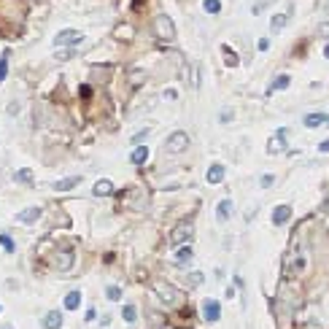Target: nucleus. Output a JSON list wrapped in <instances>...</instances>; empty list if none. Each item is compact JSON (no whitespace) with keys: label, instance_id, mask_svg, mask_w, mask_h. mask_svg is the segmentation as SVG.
I'll list each match as a JSON object with an SVG mask.
<instances>
[{"label":"nucleus","instance_id":"obj_32","mask_svg":"<svg viewBox=\"0 0 329 329\" xmlns=\"http://www.w3.org/2000/svg\"><path fill=\"white\" fill-rule=\"evenodd\" d=\"M176 97H178L176 89H164V100H176Z\"/></svg>","mask_w":329,"mask_h":329},{"label":"nucleus","instance_id":"obj_15","mask_svg":"<svg viewBox=\"0 0 329 329\" xmlns=\"http://www.w3.org/2000/svg\"><path fill=\"white\" fill-rule=\"evenodd\" d=\"M92 194H95V197H108V194H114V184L108 181V178H100L95 184V189H92Z\"/></svg>","mask_w":329,"mask_h":329},{"label":"nucleus","instance_id":"obj_29","mask_svg":"<svg viewBox=\"0 0 329 329\" xmlns=\"http://www.w3.org/2000/svg\"><path fill=\"white\" fill-rule=\"evenodd\" d=\"M186 278H189V284H192V286H200L202 281H205V276H202V272H189Z\"/></svg>","mask_w":329,"mask_h":329},{"label":"nucleus","instance_id":"obj_2","mask_svg":"<svg viewBox=\"0 0 329 329\" xmlns=\"http://www.w3.org/2000/svg\"><path fill=\"white\" fill-rule=\"evenodd\" d=\"M154 35L159 38L162 43L176 41V25H173V19H170L168 14H159V17H154Z\"/></svg>","mask_w":329,"mask_h":329},{"label":"nucleus","instance_id":"obj_25","mask_svg":"<svg viewBox=\"0 0 329 329\" xmlns=\"http://www.w3.org/2000/svg\"><path fill=\"white\" fill-rule=\"evenodd\" d=\"M6 76H9V51H3V57H0V84L6 81Z\"/></svg>","mask_w":329,"mask_h":329},{"label":"nucleus","instance_id":"obj_1","mask_svg":"<svg viewBox=\"0 0 329 329\" xmlns=\"http://www.w3.org/2000/svg\"><path fill=\"white\" fill-rule=\"evenodd\" d=\"M154 292L168 308H178V305L184 302V294L178 292L173 284H168V281H154Z\"/></svg>","mask_w":329,"mask_h":329},{"label":"nucleus","instance_id":"obj_37","mask_svg":"<svg viewBox=\"0 0 329 329\" xmlns=\"http://www.w3.org/2000/svg\"><path fill=\"white\" fill-rule=\"evenodd\" d=\"M324 57L329 60V43H326V49H324Z\"/></svg>","mask_w":329,"mask_h":329},{"label":"nucleus","instance_id":"obj_9","mask_svg":"<svg viewBox=\"0 0 329 329\" xmlns=\"http://www.w3.org/2000/svg\"><path fill=\"white\" fill-rule=\"evenodd\" d=\"M289 218H292V205H276L272 208V224L276 227L289 224Z\"/></svg>","mask_w":329,"mask_h":329},{"label":"nucleus","instance_id":"obj_26","mask_svg":"<svg viewBox=\"0 0 329 329\" xmlns=\"http://www.w3.org/2000/svg\"><path fill=\"white\" fill-rule=\"evenodd\" d=\"M202 9H205L208 14H218V11H222V0H205Z\"/></svg>","mask_w":329,"mask_h":329},{"label":"nucleus","instance_id":"obj_17","mask_svg":"<svg viewBox=\"0 0 329 329\" xmlns=\"http://www.w3.org/2000/svg\"><path fill=\"white\" fill-rule=\"evenodd\" d=\"M194 259V251H192V246H181L176 251V264H189Z\"/></svg>","mask_w":329,"mask_h":329},{"label":"nucleus","instance_id":"obj_31","mask_svg":"<svg viewBox=\"0 0 329 329\" xmlns=\"http://www.w3.org/2000/svg\"><path fill=\"white\" fill-rule=\"evenodd\" d=\"M9 114H11V116H17V114H19V103H17V100H11V105H9Z\"/></svg>","mask_w":329,"mask_h":329},{"label":"nucleus","instance_id":"obj_20","mask_svg":"<svg viewBox=\"0 0 329 329\" xmlns=\"http://www.w3.org/2000/svg\"><path fill=\"white\" fill-rule=\"evenodd\" d=\"M81 305V292H68L65 294V310H76Z\"/></svg>","mask_w":329,"mask_h":329},{"label":"nucleus","instance_id":"obj_30","mask_svg":"<svg viewBox=\"0 0 329 329\" xmlns=\"http://www.w3.org/2000/svg\"><path fill=\"white\" fill-rule=\"evenodd\" d=\"M318 33L324 35V38H329V19H326V22H321V25H318Z\"/></svg>","mask_w":329,"mask_h":329},{"label":"nucleus","instance_id":"obj_34","mask_svg":"<svg viewBox=\"0 0 329 329\" xmlns=\"http://www.w3.org/2000/svg\"><path fill=\"white\" fill-rule=\"evenodd\" d=\"M272 181H276L272 176H262V186H272Z\"/></svg>","mask_w":329,"mask_h":329},{"label":"nucleus","instance_id":"obj_11","mask_svg":"<svg viewBox=\"0 0 329 329\" xmlns=\"http://www.w3.org/2000/svg\"><path fill=\"white\" fill-rule=\"evenodd\" d=\"M284 138H286V130H281L278 135H272V138H270V143H267V154H284V151H286Z\"/></svg>","mask_w":329,"mask_h":329},{"label":"nucleus","instance_id":"obj_39","mask_svg":"<svg viewBox=\"0 0 329 329\" xmlns=\"http://www.w3.org/2000/svg\"><path fill=\"white\" fill-rule=\"evenodd\" d=\"M0 310H3V308H0Z\"/></svg>","mask_w":329,"mask_h":329},{"label":"nucleus","instance_id":"obj_8","mask_svg":"<svg viewBox=\"0 0 329 329\" xmlns=\"http://www.w3.org/2000/svg\"><path fill=\"white\" fill-rule=\"evenodd\" d=\"M41 213H43V210L38 208V205L25 208V210H19V213H17V222H19V224H35L38 218H41Z\"/></svg>","mask_w":329,"mask_h":329},{"label":"nucleus","instance_id":"obj_19","mask_svg":"<svg viewBox=\"0 0 329 329\" xmlns=\"http://www.w3.org/2000/svg\"><path fill=\"white\" fill-rule=\"evenodd\" d=\"M286 22H289L286 14H276V17L270 19V33H281V30L286 27Z\"/></svg>","mask_w":329,"mask_h":329},{"label":"nucleus","instance_id":"obj_24","mask_svg":"<svg viewBox=\"0 0 329 329\" xmlns=\"http://www.w3.org/2000/svg\"><path fill=\"white\" fill-rule=\"evenodd\" d=\"M289 81H292V78H289L286 73H281L276 81H272V87H270V92H276V89H286L289 87Z\"/></svg>","mask_w":329,"mask_h":329},{"label":"nucleus","instance_id":"obj_3","mask_svg":"<svg viewBox=\"0 0 329 329\" xmlns=\"http://www.w3.org/2000/svg\"><path fill=\"white\" fill-rule=\"evenodd\" d=\"M194 238V227L192 222H181L173 227V232H170V246H184V243H189Z\"/></svg>","mask_w":329,"mask_h":329},{"label":"nucleus","instance_id":"obj_38","mask_svg":"<svg viewBox=\"0 0 329 329\" xmlns=\"http://www.w3.org/2000/svg\"><path fill=\"white\" fill-rule=\"evenodd\" d=\"M3 329H14V326H3Z\"/></svg>","mask_w":329,"mask_h":329},{"label":"nucleus","instance_id":"obj_12","mask_svg":"<svg viewBox=\"0 0 329 329\" xmlns=\"http://www.w3.org/2000/svg\"><path fill=\"white\" fill-rule=\"evenodd\" d=\"M205 178H208V184H222V181H224V164H222V162H213V164L208 168Z\"/></svg>","mask_w":329,"mask_h":329},{"label":"nucleus","instance_id":"obj_22","mask_svg":"<svg viewBox=\"0 0 329 329\" xmlns=\"http://www.w3.org/2000/svg\"><path fill=\"white\" fill-rule=\"evenodd\" d=\"M0 246H3V251H6V254H14V251H17V243L11 240V235H9V232H0Z\"/></svg>","mask_w":329,"mask_h":329},{"label":"nucleus","instance_id":"obj_35","mask_svg":"<svg viewBox=\"0 0 329 329\" xmlns=\"http://www.w3.org/2000/svg\"><path fill=\"white\" fill-rule=\"evenodd\" d=\"M95 318H97V310L89 308V310H87V321H95Z\"/></svg>","mask_w":329,"mask_h":329},{"label":"nucleus","instance_id":"obj_36","mask_svg":"<svg viewBox=\"0 0 329 329\" xmlns=\"http://www.w3.org/2000/svg\"><path fill=\"white\" fill-rule=\"evenodd\" d=\"M259 49H262V51L270 49V41H267V38H264V41H259Z\"/></svg>","mask_w":329,"mask_h":329},{"label":"nucleus","instance_id":"obj_14","mask_svg":"<svg viewBox=\"0 0 329 329\" xmlns=\"http://www.w3.org/2000/svg\"><path fill=\"white\" fill-rule=\"evenodd\" d=\"M232 200L230 197H227V200H222V202H218V205H216V218H218V222H230V216H232Z\"/></svg>","mask_w":329,"mask_h":329},{"label":"nucleus","instance_id":"obj_21","mask_svg":"<svg viewBox=\"0 0 329 329\" xmlns=\"http://www.w3.org/2000/svg\"><path fill=\"white\" fill-rule=\"evenodd\" d=\"M222 54H224V60H227V65H230V68H238V65H240V57H238V54H235L227 43L222 46Z\"/></svg>","mask_w":329,"mask_h":329},{"label":"nucleus","instance_id":"obj_33","mask_svg":"<svg viewBox=\"0 0 329 329\" xmlns=\"http://www.w3.org/2000/svg\"><path fill=\"white\" fill-rule=\"evenodd\" d=\"M318 151H321V154H329V140H321V143H318Z\"/></svg>","mask_w":329,"mask_h":329},{"label":"nucleus","instance_id":"obj_16","mask_svg":"<svg viewBox=\"0 0 329 329\" xmlns=\"http://www.w3.org/2000/svg\"><path fill=\"white\" fill-rule=\"evenodd\" d=\"M146 159H148V146H135V148H132V154H130L132 164H143Z\"/></svg>","mask_w":329,"mask_h":329},{"label":"nucleus","instance_id":"obj_6","mask_svg":"<svg viewBox=\"0 0 329 329\" xmlns=\"http://www.w3.org/2000/svg\"><path fill=\"white\" fill-rule=\"evenodd\" d=\"M202 318L208 321V324H216L218 318H222V302L218 300H202Z\"/></svg>","mask_w":329,"mask_h":329},{"label":"nucleus","instance_id":"obj_28","mask_svg":"<svg viewBox=\"0 0 329 329\" xmlns=\"http://www.w3.org/2000/svg\"><path fill=\"white\" fill-rule=\"evenodd\" d=\"M14 178H17V181L19 184H33V173H30V170H17V176H14Z\"/></svg>","mask_w":329,"mask_h":329},{"label":"nucleus","instance_id":"obj_18","mask_svg":"<svg viewBox=\"0 0 329 329\" xmlns=\"http://www.w3.org/2000/svg\"><path fill=\"white\" fill-rule=\"evenodd\" d=\"M318 124H329V116L326 114H308L305 116V127H318Z\"/></svg>","mask_w":329,"mask_h":329},{"label":"nucleus","instance_id":"obj_4","mask_svg":"<svg viewBox=\"0 0 329 329\" xmlns=\"http://www.w3.org/2000/svg\"><path fill=\"white\" fill-rule=\"evenodd\" d=\"M164 148H168V154H181L189 148V135H186L184 130H178V132H170L168 140H164Z\"/></svg>","mask_w":329,"mask_h":329},{"label":"nucleus","instance_id":"obj_10","mask_svg":"<svg viewBox=\"0 0 329 329\" xmlns=\"http://www.w3.org/2000/svg\"><path fill=\"white\" fill-rule=\"evenodd\" d=\"M43 329H62V310H49L41 321Z\"/></svg>","mask_w":329,"mask_h":329},{"label":"nucleus","instance_id":"obj_27","mask_svg":"<svg viewBox=\"0 0 329 329\" xmlns=\"http://www.w3.org/2000/svg\"><path fill=\"white\" fill-rule=\"evenodd\" d=\"M105 297H108L111 302H119V300H122V289H119V286H108V289H105Z\"/></svg>","mask_w":329,"mask_h":329},{"label":"nucleus","instance_id":"obj_5","mask_svg":"<svg viewBox=\"0 0 329 329\" xmlns=\"http://www.w3.org/2000/svg\"><path fill=\"white\" fill-rule=\"evenodd\" d=\"M84 41V33H78V30H62V33L54 35V46L62 49V46H76Z\"/></svg>","mask_w":329,"mask_h":329},{"label":"nucleus","instance_id":"obj_13","mask_svg":"<svg viewBox=\"0 0 329 329\" xmlns=\"http://www.w3.org/2000/svg\"><path fill=\"white\" fill-rule=\"evenodd\" d=\"M81 184V176H70V178H62V181H54V192H70Z\"/></svg>","mask_w":329,"mask_h":329},{"label":"nucleus","instance_id":"obj_7","mask_svg":"<svg viewBox=\"0 0 329 329\" xmlns=\"http://www.w3.org/2000/svg\"><path fill=\"white\" fill-rule=\"evenodd\" d=\"M51 264H54V270H70L73 267V251H60V254H54V259H51Z\"/></svg>","mask_w":329,"mask_h":329},{"label":"nucleus","instance_id":"obj_23","mask_svg":"<svg viewBox=\"0 0 329 329\" xmlns=\"http://www.w3.org/2000/svg\"><path fill=\"white\" fill-rule=\"evenodd\" d=\"M122 318L127 321V324H135V318H138V308H135V305H124V308H122Z\"/></svg>","mask_w":329,"mask_h":329}]
</instances>
